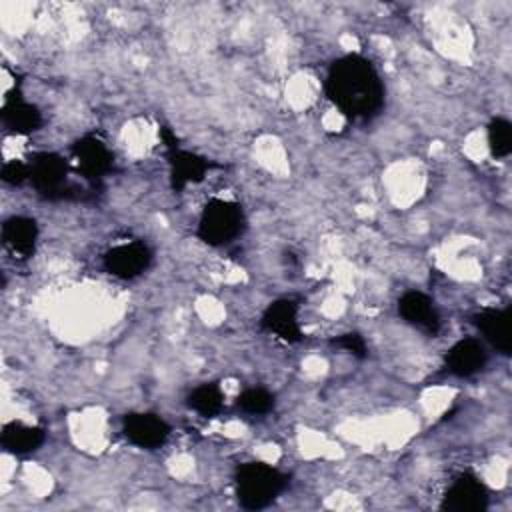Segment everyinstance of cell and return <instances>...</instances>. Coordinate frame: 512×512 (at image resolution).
Listing matches in <instances>:
<instances>
[{
	"instance_id": "11",
	"label": "cell",
	"mask_w": 512,
	"mask_h": 512,
	"mask_svg": "<svg viewBox=\"0 0 512 512\" xmlns=\"http://www.w3.org/2000/svg\"><path fill=\"white\" fill-rule=\"evenodd\" d=\"M398 314L410 326L436 336L440 332V314L434 300L420 290H408L398 298Z\"/></svg>"
},
{
	"instance_id": "15",
	"label": "cell",
	"mask_w": 512,
	"mask_h": 512,
	"mask_svg": "<svg viewBox=\"0 0 512 512\" xmlns=\"http://www.w3.org/2000/svg\"><path fill=\"white\" fill-rule=\"evenodd\" d=\"M2 124L10 134H18V136H28L36 130H40L42 126V114L40 110L26 102L20 94L16 98L6 96L4 106H2Z\"/></svg>"
},
{
	"instance_id": "2",
	"label": "cell",
	"mask_w": 512,
	"mask_h": 512,
	"mask_svg": "<svg viewBox=\"0 0 512 512\" xmlns=\"http://www.w3.org/2000/svg\"><path fill=\"white\" fill-rule=\"evenodd\" d=\"M236 498L246 510L270 506L288 486V476L264 462H246L236 470Z\"/></svg>"
},
{
	"instance_id": "18",
	"label": "cell",
	"mask_w": 512,
	"mask_h": 512,
	"mask_svg": "<svg viewBox=\"0 0 512 512\" xmlns=\"http://www.w3.org/2000/svg\"><path fill=\"white\" fill-rule=\"evenodd\" d=\"M488 148L494 158H506L512 152V124L510 120L496 116L488 124Z\"/></svg>"
},
{
	"instance_id": "7",
	"label": "cell",
	"mask_w": 512,
	"mask_h": 512,
	"mask_svg": "<svg viewBox=\"0 0 512 512\" xmlns=\"http://www.w3.org/2000/svg\"><path fill=\"white\" fill-rule=\"evenodd\" d=\"M122 432L130 444L142 450H156L166 444L170 426L154 412H130L122 418Z\"/></svg>"
},
{
	"instance_id": "21",
	"label": "cell",
	"mask_w": 512,
	"mask_h": 512,
	"mask_svg": "<svg viewBox=\"0 0 512 512\" xmlns=\"http://www.w3.org/2000/svg\"><path fill=\"white\" fill-rule=\"evenodd\" d=\"M332 344L356 358H366L368 356V346H366V340L358 334V332H346V334H340L332 340Z\"/></svg>"
},
{
	"instance_id": "14",
	"label": "cell",
	"mask_w": 512,
	"mask_h": 512,
	"mask_svg": "<svg viewBox=\"0 0 512 512\" xmlns=\"http://www.w3.org/2000/svg\"><path fill=\"white\" fill-rule=\"evenodd\" d=\"M444 360H446V368L452 376L470 378L486 366L488 352L480 340L462 338L446 352Z\"/></svg>"
},
{
	"instance_id": "9",
	"label": "cell",
	"mask_w": 512,
	"mask_h": 512,
	"mask_svg": "<svg viewBox=\"0 0 512 512\" xmlns=\"http://www.w3.org/2000/svg\"><path fill=\"white\" fill-rule=\"evenodd\" d=\"M260 326L274 334L278 340L296 344L304 340V332L298 320V304L290 298H278L266 306L260 318Z\"/></svg>"
},
{
	"instance_id": "4",
	"label": "cell",
	"mask_w": 512,
	"mask_h": 512,
	"mask_svg": "<svg viewBox=\"0 0 512 512\" xmlns=\"http://www.w3.org/2000/svg\"><path fill=\"white\" fill-rule=\"evenodd\" d=\"M28 166L30 184L40 196L48 200L68 198L72 188L68 184L70 166L66 158H62L58 152H38L32 156Z\"/></svg>"
},
{
	"instance_id": "8",
	"label": "cell",
	"mask_w": 512,
	"mask_h": 512,
	"mask_svg": "<svg viewBox=\"0 0 512 512\" xmlns=\"http://www.w3.org/2000/svg\"><path fill=\"white\" fill-rule=\"evenodd\" d=\"M488 506V490L470 472H462L444 492L440 502L442 510L448 512H482Z\"/></svg>"
},
{
	"instance_id": "16",
	"label": "cell",
	"mask_w": 512,
	"mask_h": 512,
	"mask_svg": "<svg viewBox=\"0 0 512 512\" xmlns=\"http://www.w3.org/2000/svg\"><path fill=\"white\" fill-rule=\"evenodd\" d=\"M46 440V432L40 426H32V424H24L18 420H12L8 424H4L2 434H0V442L2 446L16 456H24L30 454L34 450H38Z\"/></svg>"
},
{
	"instance_id": "13",
	"label": "cell",
	"mask_w": 512,
	"mask_h": 512,
	"mask_svg": "<svg viewBox=\"0 0 512 512\" xmlns=\"http://www.w3.org/2000/svg\"><path fill=\"white\" fill-rule=\"evenodd\" d=\"M38 224L30 216H10L2 224V244L16 260H28L36 250Z\"/></svg>"
},
{
	"instance_id": "19",
	"label": "cell",
	"mask_w": 512,
	"mask_h": 512,
	"mask_svg": "<svg viewBox=\"0 0 512 512\" xmlns=\"http://www.w3.org/2000/svg\"><path fill=\"white\" fill-rule=\"evenodd\" d=\"M236 404L242 412L246 414H256V416H262V414H268L274 404H276V398L272 392H268L266 388H246L238 398H236Z\"/></svg>"
},
{
	"instance_id": "5",
	"label": "cell",
	"mask_w": 512,
	"mask_h": 512,
	"mask_svg": "<svg viewBox=\"0 0 512 512\" xmlns=\"http://www.w3.org/2000/svg\"><path fill=\"white\" fill-rule=\"evenodd\" d=\"M70 152H72L76 170L92 186H96L112 170L114 156H112L110 148L106 146V142L102 138H98L96 134H86V136L78 138L70 146Z\"/></svg>"
},
{
	"instance_id": "1",
	"label": "cell",
	"mask_w": 512,
	"mask_h": 512,
	"mask_svg": "<svg viewBox=\"0 0 512 512\" xmlns=\"http://www.w3.org/2000/svg\"><path fill=\"white\" fill-rule=\"evenodd\" d=\"M328 100L350 120H370L384 106V84L374 64L360 54L336 58L324 80Z\"/></svg>"
},
{
	"instance_id": "10",
	"label": "cell",
	"mask_w": 512,
	"mask_h": 512,
	"mask_svg": "<svg viewBox=\"0 0 512 512\" xmlns=\"http://www.w3.org/2000/svg\"><path fill=\"white\" fill-rule=\"evenodd\" d=\"M168 166H170L172 190L182 192L188 184L202 182L212 164L208 158L174 144L168 148Z\"/></svg>"
},
{
	"instance_id": "3",
	"label": "cell",
	"mask_w": 512,
	"mask_h": 512,
	"mask_svg": "<svg viewBox=\"0 0 512 512\" xmlns=\"http://www.w3.org/2000/svg\"><path fill=\"white\" fill-rule=\"evenodd\" d=\"M244 224H246V218L238 202L212 198L204 204L200 212L196 236L204 244L218 248L236 240L242 234Z\"/></svg>"
},
{
	"instance_id": "20",
	"label": "cell",
	"mask_w": 512,
	"mask_h": 512,
	"mask_svg": "<svg viewBox=\"0 0 512 512\" xmlns=\"http://www.w3.org/2000/svg\"><path fill=\"white\" fill-rule=\"evenodd\" d=\"M0 178L10 186H20L26 180H30V166L22 160H8L2 164Z\"/></svg>"
},
{
	"instance_id": "6",
	"label": "cell",
	"mask_w": 512,
	"mask_h": 512,
	"mask_svg": "<svg viewBox=\"0 0 512 512\" xmlns=\"http://www.w3.org/2000/svg\"><path fill=\"white\" fill-rule=\"evenodd\" d=\"M152 262V250L140 242H122L112 248H108L102 256V266L104 270L120 280H132L138 278L142 272L148 270Z\"/></svg>"
},
{
	"instance_id": "17",
	"label": "cell",
	"mask_w": 512,
	"mask_h": 512,
	"mask_svg": "<svg viewBox=\"0 0 512 512\" xmlns=\"http://www.w3.org/2000/svg\"><path fill=\"white\" fill-rule=\"evenodd\" d=\"M188 406L204 418H214L224 406V394L216 382H204L188 394Z\"/></svg>"
},
{
	"instance_id": "12",
	"label": "cell",
	"mask_w": 512,
	"mask_h": 512,
	"mask_svg": "<svg viewBox=\"0 0 512 512\" xmlns=\"http://www.w3.org/2000/svg\"><path fill=\"white\" fill-rule=\"evenodd\" d=\"M470 320L492 348L504 356H510V308H480L470 316Z\"/></svg>"
}]
</instances>
